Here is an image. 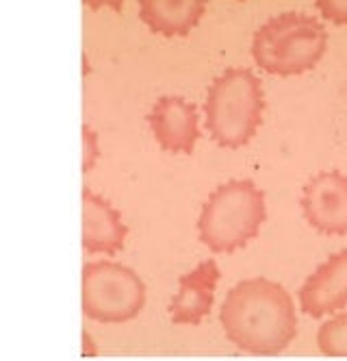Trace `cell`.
I'll list each match as a JSON object with an SVG mask.
<instances>
[{"instance_id":"obj_7","label":"cell","mask_w":347,"mask_h":361,"mask_svg":"<svg viewBox=\"0 0 347 361\" xmlns=\"http://www.w3.org/2000/svg\"><path fill=\"white\" fill-rule=\"evenodd\" d=\"M148 126L158 148L172 154H191L200 140L198 107L182 96H161L148 114Z\"/></svg>"},{"instance_id":"obj_5","label":"cell","mask_w":347,"mask_h":361,"mask_svg":"<svg viewBox=\"0 0 347 361\" xmlns=\"http://www.w3.org/2000/svg\"><path fill=\"white\" fill-rule=\"evenodd\" d=\"M146 286L141 276L118 262H94L83 268L81 307L89 320L122 324L141 314Z\"/></svg>"},{"instance_id":"obj_9","label":"cell","mask_w":347,"mask_h":361,"mask_svg":"<svg viewBox=\"0 0 347 361\" xmlns=\"http://www.w3.org/2000/svg\"><path fill=\"white\" fill-rule=\"evenodd\" d=\"M300 307L310 318H326L347 307V248L330 255L304 281Z\"/></svg>"},{"instance_id":"obj_16","label":"cell","mask_w":347,"mask_h":361,"mask_svg":"<svg viewBox=\"0 0 347 361\" xmlns=\"http://www.w3.org/2000/svg\"><path fill=\"white\" fill-rule=\"evenodd\" d=\"M239 3H244V0H239Z\"/></svg>"},{"instance_id":"obj_8","label":"cell","mask_w":347,"mask_h":361,"mask_svg":"<svg viewBox=\"0 0 347 361\" xmlns=\"http://www.w3.org/2000/svg\"><path fill=\"white\" fill-rule=\"evenodd\" d=\"M220 279L222 270L215 259L200 262L194 270L184 272L168 307L170 320L178 326H198L210 314Z\"/></svg>"},{"instance_id":"obj_6","label":"cell","mask_w":347,"mask_h":361,"mask_svg":"<svg viewBox=\"0 0 347 361\" xmlns=\"http://www.w3.org/2000/svg\"><path fill=\"white\" fill-rule=\"evenodd\" d=\"M302 214L324 235L347 233V176L339 170L315 174L302 190Z\"/></svg>"},{"instance_id":"obj_12","label":"cell","mask_w":347,"mask_h":361,"mask_svg":"<svg viewBox=\"0 0 347 361\" xmlns=\"http://www.w3.org/2000/svg\"><path fill=\"white\" fill-rule=\"evenodd\" d=\"M317 346L326 357L347 359V312L334 314L319 326Z\"/></svg>"},{"instance_id":"obj_15","label":"cell","mask_w":347,"mask_h":361,"mask_svg":"<svg viewBox=\"0 0 347 361\" xmlns=\"http://www.w3.org/2000/svg\"><path fill=\"white\" fill-rule=\"evenodd\" d=\"M124 3L126 0H83V5L92 11H98V9H113V11H122L124 9Z\"/></svg>"},{"instance_id":"obj_14","label":"cell","mask_w":347,"mask_h":361,"mask_svg":"<svg viewBox=\"0 0 347 361\" xmlns=\"http://www.w3.org/2000/svg\"><path fill=\"white\" fill-rule=\"evenodd\" d=\"M315 7L324 20L347 27V0H315Z\"/></svg>"},{"instance_id":"obj_11","label":"cell","mask_w":347,"mask_h":361,"mask_svg":"<svg viewBox=\"0 0 347 361\" xmlns=\"http://www.w3.org/2000/svg\"><path fill=\"white\" fill-rule=\"evenodd\" d=\"M139 20L163 37L189 35L206 11V0H137Z\"/></svg>"},{"instance_id":"obj_2","label":"cell","mask_w":347,"mask_h":361,"mask_svg":"<svg viewBox=\"0 0 347 361\" xmlns=\"http://www.w3.org/2000/svg\"><path fill=\"white\" fill-rule=\"evenodd\" d=\"M265 94L258 76L248 68H228L206 90L204 124L222 148L248 146L263 122Z\"/></svg>"},{"instance_id":"obj_3","label":"cell","mask_w":347,"mask_h":361,"mask_svg":"<svg viewBox=\"0 0 347 361\" xmlns=\"http://www.w3.org/2000/svg\"><path fill=\"white\" fill-rule=\"evenodd\" d=\"M254 63L274 76H300L315 70L328 53V31L322 20L300 11L272 16L252 37Z\"/></svg>"},{"instance_id":"obj_13","label":"cell","mask_w":347,"mask_h":361,"mask_svg":"<svg viewBox=\"0 0 347 361\" xmlns=\"http://www.w3.org/2000/svg\"><path fill=\"white\" fill-rule=\"evenodd\" d=\"M81 135H83V164H81V170L85 174V172L94 170V166L100 159V140H98V133L89 124H83Z\"/></svg>"},{"instance_id":"obj_1","label":"cell","mask_w":347,"mask_h":361,"mask_svg":"<svg viewBox=\"0 0 347 361\" xmlns=\"http://www.w3.org/2000/svg\"><path fill=\"white\" fill-rule=\"evenodd\" d=\"M222 331L232 346L248 355H280L296 340L298 314L284 286L256 276L232 286L220 309Z\"/></svg>"},{"instance_id":"obj_10","label":"cell","mask_w":347,"mask_h":361,"mask_svg":"<svg viewBox=\"0 0 347 361\" xmlns=\"http://www.w3.org/2000/svg\"><path fill=\"white\" fill-rule=\"evenodd\" d=\"M81 244L89 255H115L124 248L128 228L113 204L92 190H83Z\"/></svg>"},{"instance_id":"obj_4","label":"cell","mask_w":347,"mask_h":361,"mask_svg":"<svg viewBox=\"0 0 347 361\" xmlns=\"http://www.w3.org/2000/svg\"><path fill=\"white\" fill-rule=\"evenodd\" d=\"M267 218L263 190L250 178H232L210 192L198 218L200 242L213 252H234L250 244Z\"/></svg>"}]
</instances>
